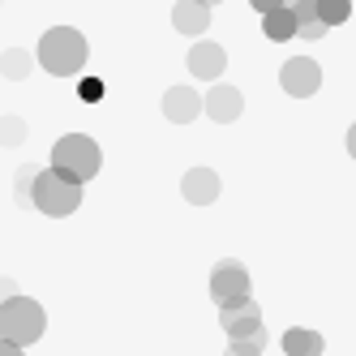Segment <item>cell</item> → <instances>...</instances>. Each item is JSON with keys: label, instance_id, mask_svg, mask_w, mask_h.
<instances>
[{"label": "cell", "instance_id": "cell-10", "mask_svg": "<svg viewBox=\"0 0 356 356\" xmlns=\"http://www.w3.org/2000/svg\"><path fill=\"white\" fill-rule=\"evenodd\" d=\"M163 116L172 124H193L202 116V95L193 86H168L163 90Z\"/></svg>", "mask_w": 356, "mask_h": 356}, {"label": "cell", "instance_id": "cell-20", "mask_svg": "<svg viewBox=\"0 0 356 356\" xmlns=\"http://www.w3.org/2000/svg\"><path fill=\"white\" fill-rule=\"evenodd\" d=\"M13 296H22V292H17V284H13V279H0V305L13 300Z\"/></svg>", "mask_w": 356, "mask_h": 356}, {"label": "cell", "instance_id": "cell-3", "mask_svg": "<svg viewBox=\"0 0 356 356\" xmlns=\"http://www.w3.org/2000/svg\"><path fill=\"white\" fill-rule=\"evenodd\" d=\"M31 207L43 211V215H52V219H65V215H73L82 207V185L69 181V176H60L56 168H43L31 181Z\"/></svg>", "mask_w": 356, "mask_h": 356}, {"label": "cell", "instance_id": "cell-2", "mask_svg": "<svg viewBox=\"0 0 356 356\" xmlns=\"http://www.w3.org/2000/svg\"><path fill=\"white\" fill-rule=\"evenodd\" d=\"M52 168L60 176H69V181L86 185V181L99 176V168H104V150H99V142L86 138V134H65L52 146Z\"/></svg>", "mask_w": 356, "mask_h": 356}, {"label": "cell", "instance_id": "cell-13", "mask_svg": "<svg viewBox=\"0 0 356 356\" xmlns=\"http://www.w3.org/2000/svg\"><path fill=\"white\" fill-rule=\"evenodd\" d=\"M262 31H266L270 43H288V39L300 35V17H296L288 5H279V9H270V13L262 17Z\"/></svg>", "mask_w": 356, "mask_h": 356}, {"label": "cell", "instance_id": "cell-18", "mask_svg": "<svg viewBox=\"0 0 356 356\" xmlns=\"http://www.w3.org/2000/svg\"><path fill=\"white\" fill-rule=\"evenodd\" d=\"M22 138H26V124H22L17 116H0V142H5V146H17Z\"/></svg>", "mask_w": 356, "mask_h": 356}, {"label": "cell", "instance_id": "cell-6", "mask_svg": "<svg viewBox=\"0 0 356 356\" xmlns=\"http://www.w3.org/2000/svg\"><path fill=\"white\" fill-rule=\"evenodd\" d=\"M279 86H284L292 99H309L322 90V69L314 56H292L284 60V69H279Z\"/></svg>", "mask_w": 356, "mask_h": 356}, {"label": "cell", "instance_id": "cell-16", "mask_svg": "<svg viewBox=\"0 0 356 356\" xmlns=\"http://www.w3.org/2000/svg\"><path fill=\"white\" fill-rule=\"evenodd\" d=\"M352 17V0H318V22L330 31V26H343Z\"/></svg>", "mask_w": 356, "mask_h": 356}, {"label": "cell", "instance_id": "cell-12", "mask_svg": "<svg viewBox=\"0 0 356 356\" xmlns=\"http://www.w3.org/2000/svg\"><path fill=\"white\" fill-rule=\"evenodd\" d=\"M172 26L197 39V35H207L211 31V5H202V0H176L172 5Z\"/></svg>", "mask_w": 356, "mask_h": 356}, {"label": "cell", "instance_id": "cell-19", "mask_svg": "<svg viewBox=\"0 0 356 356\" xmlns=\"http://www.w3.org/2000/svg\"><path fill=\"white\" fill-rule=\"evenodd\" d=\"M82 99H86V104H99V99H104V82H99V78H86V82H82Z\"/></svg>", "mask_w": 356, "mask_h": 356}, {"label": "cell", "instance_id": "cell-15", "mask_svg": "<svg viewBox=\"0 0 356 356\" xmlns=\"http://www.w3.org/2000/svg\"><path fill=\"white\" fill-rule=\"evenodd\" d=\"M31 65H35V56L31 52H22V47H9L5 56H0V73H5L9 82H22L31 73Z\"/></svg>", "mask_w": 356, "mask_h": 356}, {"label": "cell", "instance_id": "cell-14", "mask_svg": "<svg viewBox=\"0 0 356 356\" xmlns=\"http://www.w3.org/2000/svg\"><path fill=\"white\" fill-rule=\"evenodd\" d=\"M284 352L288 356H322L326 339L318 335V330H309V326H292V330H284Z\"/></svg>", "mask_w": 356, "mask_h": 356}, {"label": "cell", "instance_id": "cell-5", "mask_svg": "<svg viewBox=\"0 0 356 356\" xmlns=\"http://www.w3.org/2000/svg\"><path fill=\"white\" fill-rule=\"evenodd\" d=\"M211 300L219 305V309H236V305H249V300H253V284H249L245 262L223 258V262L211 270Z\"/></svg>", "mask_w": 356, "mask_h": 356}, {"label": "cell", "instance_id": "cell-1", "mask_svg": "<svg viewBox=\"0 0 356 356\" xmlns=\"http://www.w3.org/2000/svg\"><path fill=\"white\" fill-rule=\"evenodd\" d=\"M86 56H90V47H86V35L78 26H52V31H43L39 47H35V60L52 73V78H78Z\"/></svg>", "mask_w": 356, "mask_h": 356}, {"label": "cell", "instance_id": "cell-17", "mask_svg": "<svg viewBox=\"0 0 356 356\" xmlns=\"http://www.w3.org/2000/svg\"><path fill=\"white\" fill-rule=\"evenodd\" d=\"M266 352V330L253 339H227V356H262Z\"/></svg>", "mask_w": 356, "mask_h": 356}, {"label": "cell", "instance_id": "cell-9", "mask_svg": "<svg viewBox=\"0 0 356 356\" xmlns=\"http://www.w3.org/2000/svg\"><path fill=\"white\" fill-rule=\"evenodd\" d=\"M189 73L193 78H202V82H219V73L227 69V52L219 43H211V39H197L193 47H189Z\"/></svg>", "mask_w": 356, "mask_h": 356}, {"label": "cell", "instance_id": "cell-8", "mask_svg": "<svg viewBox=\"0 0 356 356\" xmlns=\"http://www.w3.org/2000/svg\"><path fill=\"white\" fill-rule=\"evenodd\" d=\"M219 326H223V335L227 339H253V335H262V309H258V300H249V305H236V309H219Z\"/></svg>", "mask_w": 356, "mask_h": 356}, {"label": "cell", "instance_id": "cell-11", "mask_svg": "<svg viewBox=\"0 0 356 356\" xmlns=\"http://www.w3.org/2000/svg\"><path fill=\"white\" fill-rule=\"evenodd\" d=\"M219 172L215 168H189L185 176H181V193H185V202H193V207H211V202L219 197Z\"/></svg>", "mask_w": 356, "mask_h": 356}, {"label": "cell", "instance_id": "cell-23", "mask_svg": "<svg viewBox=\"0 0 356 356\" xmlns=\"http://www.w3.org/2000/svg\"><path fill=\"white\" fill-rule=\"evenodd\" d=\"M348 155L356 159V124H352V129H348Z\"/></svg>", "mask_w": 356, "mask_h": 356}, {"label": "cell", "instance_id": "cell-7", "mask_svg": "<svg viewBox=\"0 0 356 356\" xmlns=\"http://www.w3.org/2000/svg\"><path fill=\"white\" fill-rule=\"evenodd\" d=\"M202 112H207L215 124H232L245 112V95L236 86H227V82H215L211 95H202Z\"/></svg>", "mask_w": 356, "mask_h": 356}, {"label": "cell", "instance_id": "cell-21", "mask_svg": "<svg viewBox=\"0 0 356 356\" xmlns=\"http://www.w3.org/2000/svg\"><path fill=\"white\" fill-rule=\"evenodd\" d=\"M249 5H253V9H258L262 17H266L270 9H279V5H284V0H249Z\"/></svg>", "mask_w": 356, "mask_h": 356}, {"label": "cell", "instance_id": "cell-24", "mask_svg": "<svg viewBox=\"0 0 356 356\" xmlns=\"http://www.w3.org/2000/svg\"><path fill=\"white\" fill-rule=\"evenodd\" d=\"M202 5H211V9H215V5H223V0H202Z\"/></svg>", "mask_w": 356, "mask_h": 356}, {"label": "cell", "instance_id": "cell-22", "mask_svg": "<svg viewBox=\"0 0 356 356\" xmlns=\"http://www.w3.org/2000/svg\"><path fill=\"white\" fill-rule=\"evenodd\" d=\"M0 356H22V348H17V343H9V339H0Z\"/></svg>", "mask_w": 356, "mask_h": 356}, {"label": "cell", "instance_id": "cell-4", "mask_svg": "<svg viewBox=\"0 0 356 356\" xmlns=\"http://www.w3.org/2000/svg\"><path fill=\"white\" fill-rule=\"evenodd\" d=\"M43 330H47V314L35 296H13V300L0 305V339L31 348L43 339Z\"/></svg>", "mask_w": 356, "mask_h": 356}]
</instances>
